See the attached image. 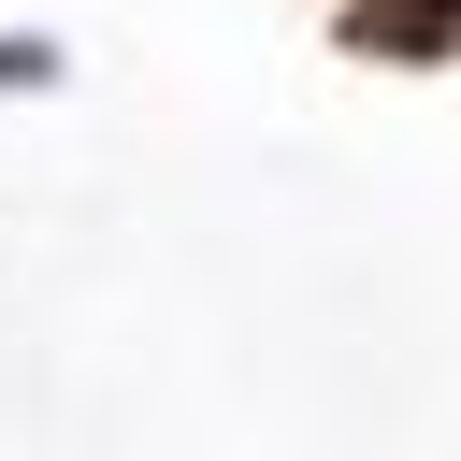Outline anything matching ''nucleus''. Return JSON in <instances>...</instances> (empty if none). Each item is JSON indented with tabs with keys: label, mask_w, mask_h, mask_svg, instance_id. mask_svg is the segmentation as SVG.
I'll list each match as a JSON object with an SVG mask.
<instances>
[{
	"label": "nucleus",
	"mask_w": 461,
	"mask_h": 461,
	"mask_svg": "<svg viewBox=\"0 0 461 461\" xmlns=\"http://www.w3.org/2000/svg\"><path fill=\"white\" fill-rule=\"evenodd\" d=\"M360 43H461V0H360Z\"/></svg>",
	"instance_id": "f257e3e1"
}]
</instances>
